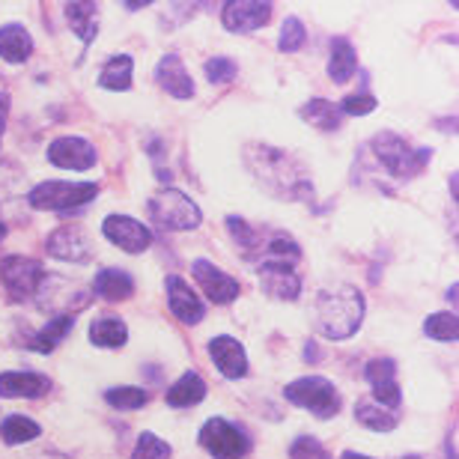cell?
Instances as JSON below:
<instances>
[{
  "instance_id": "cell-14",
  "label": "cell",
  "mask_w": 459,
  "mask_h": 459,
  "mask_svg": "<svg viewBox=\"0 0 459 459\" xmlns=\"http://www.w3.org/2000/svg\"><path fill=\"white\" fill-rule=\"evenodd\" d=\"M209 355H212L215 367L221 370L227 379H242L247 373V355H245V346L236 341V337H212L209 343Z\"/></svg>"
},
{
  "instance_id": "cell-28",
  "label": "cell",
  "mask_w": 459,
  "mask_h": 459,
  "mask_svg": "<svg viewBox=\"0 0 459 459\" xmlns=\"http://www.w3.org/2000/svg\"><path fill=\"white\" fill-rule=\"evenodd\" d=\"M72 325H75V319H72V316H57V319H51V323L45 325L39 334H36L33 349H39V352H45V355L54 352V349H57V346L69 337Z\"/></svg>"
},
{
  "instance_id": "cell-8",
  "label": "cell",
  "mask_w": 459,
  "mask_h": 459,
  "mask_svg": "<svg viewBox=\"0 0 459 459\" xmlns=\"http://www.w3.org/2000/svg\"><path fill=\"white\" fill-rule=\"evenodd\" d=\"M102 233L108 236V242L117 245L119 251H126V254H141V251H146V247L152 245L150 227L141 224V221H134V218H128V215L105 218Z\"/></svg>"
},
{
  "instance_id": "cell-9",
  "label": "cell",
  "mask_w": 459,
  "mask_h": 459,
  "mask_svg": "<svg viewBox=\"0 0 459 459\" xmlns=\"http://www.w3.org/2000/svg\"><path fill=\"white\" fill-rule=\"evenodd\" d=\"M48 161L63 170H90L96 168L99 152L84 137H57L48 146Z\"/></svg>"
},
{
  "instance_id": "cell-7",
  "label": "cell",
  "mask_w": 459,
  "mask_h": 459,
  "mask_svg": "<svg viewBox=\"0 0 459 459\" xmlns=\"http://www.w3.org/2000/svg\"><path fill=\"white\" fill-rule=\"evenodd\" d=\"M0 281H4L9 299H15V301L33 299L45 281V265L39 260H30V256L13 254L0 263Z\"/></svg>"
},
{
  "instance_id": "cell-30",
  "label": "cell",
  "mask_w": 459,
  "mask_h": 459,
  "mask_svg": "<svg viewBox=\"0 0 459 459\" xmlns=\"http://www.w3.org/2000/svg\"><path fill=\"white\" fill-rule=\"evenodd\" d=\"M105 400L111 403L114 409H126V411H132V409H143L146 406V400H150V394H146L143 388H111L105 394Z\"/></svg>"
},
{
  "instance_id": "cell-4",
  "label": "cell",
  "mask_w": 459,
  "mask_h": 459,
  "mask_svg": "<svg viewBox=\"0 0 459 459\" xmlns=\"http://www.w3.org/2000/svg\"><path fill=\"white\" fill-rule=\"evenodd\" d=\"M283 397L290 403H296L299 409L314 411L316 418H334L341 411V394L328 379L323 376H307V379H296L283 388Z\"/></svg>"
},
{
  "instance_id": "cell-3",
  "label": "cell",
  "mask_w": 459,
  "mask_h": 459,
  "mask_svg": "<svg viewBox=\"0 0 459 459\" xmlns=\"http://www.w3.org/2000/svg\"><path fill=\"white\" fill-rule=\"evenodd\" d=\"M150 218L164 230H195L204 221L200 206L188 195H182L179 188H161L159 195L150 197Z\"/></svg>"
},
{
  "instance_id": "cell-21",
  "label": "cell",
  "mask_w": 459,
  "mask_h": 459,
  "mask_svg": "<svg viewBox=\"0 0 459 459\" xmlns=\"http://www.w3.org/2000/svg\"><path fill=\"white\" fill-rule=\"evenodd\" d=\"M33 54V39L22 24L0 27V57L6 63H24Z\"/></svg>"
},
{
  "instance_id": "cell-22",
  "label": "cell",
  "mask_w": 459,
  "mask_h": 459,
  "mask_svg": "<svg viewBox=\"0 0 459 459\" xmlns=\"http://www.w3.org/2000/svg\"><path fill=\"white\" fill-rule=\"evenodd\" d=\"M69 27L78 33V39L84 45H93L99 36V6L96 4H69L66 6Z\"/></svg>"
},
{
  "instance_id": "cell-37",
  "label": "cell",
  "mask_w": 459,
  "mask_h": 459,
  "mask_svg": "<svg viewBox=\"0 0 459 459\" xmlns=\"http://www.w3.org/2000/svg\"><path fill=\"white\" fill-rule=\"evenodd\" d=\"M6 117H9V96L0 93V141H4V132H6Z\"/></svg>"
},
{
  "instance_id": "cell-32",
  "label": "cell",
  "mask_w": 459,
  "mask_h": 459,
  "mask_svg": "<svg viewBox=\"0 0 459 459\" xmlns=\"http://www.w3.org/2000/svg\"><path fill=\"white\" fill-rule=\"evenodd\" d=\"M281 45L278 48L281 51H287V54H296L301 45L307 42V30H305V24L299 22V18H287L283 22V27H281V39H278Z\"/></svg>"
},
{
  "instance_id": "cell-18",
  "label": "cell",
  "mask_w": 459,
  "mask_h": 459,
  "mask_svg": "<svg viewBox=\"0 0 459 459\" xmlns=\"http://www.w3.org/2000/svg\"><path fill=\"white\" fill-rule=\"evenodd\" d=\"M358 72V54L352 48V42L343 39V36H334L332 39V57H328V75H332L334 84H346L352 81Z\"/></svg>"
},
{
  "instance_id": "cell-40",
  "label": "cell",
  "mask_w": 459,
  "mask_h": 459,
  "mask_svg": "<svg viewBox=\"0 0 459 459\" xmlns=\"http://www.w3.org/2000/svg\"><path fill=\"white\" fill-rule=\"evenodd\" d=\"M42 459H51V456H42ZM57 459H66V456H57Z\"/></svg>"
},
{
  "instance_id": "cell-17",
  "label": "cell",
  "mask_w": 459,
  "mask_h": 459,
  "mask_svg": "<svg viewBox=\"0 0 459 459\" xmlns=\"http://www.w3.org/2000/svg\"><path fill=\"white\" fill-rule=\"evenodd\" d=\"M48 254L66 263H90V242L81 230H57L48 238Z\"/></svg>"
},
{
  "instance_id": "cell-36",
  "label": "cell",
  "mask_w": 459,
  "mask_h": 459,
  "mask_svg": "<svg viewBox=\"0 0 459 459\" xmlns=\"http://www.w3.org/2000/svg\"><path fill=\"white\" fill-rule=\"evenodd\" d=\"M394 373H397V364H394L391 358H376V361L367 364V379H370V385L388 382L394 379Z\"/></svg>"
},
{
  "instance_id": "cell-26",
  "label": "cell",
  "mask_w": 459,
  "mask_h": 459,
  "mask_svg": "<svg viewBox=\"0 0 459 459\" xmlns=\"http://www.w3.org/2000/svg\"><path fill=\"white\" fill-rule=\"evenodd\" d=\"M128 341V328L123 319H99V323L90 325V343L93 346H102V349H117Z\"/></svg>"
},
{
  "instance_id": "cell-15",
  "label": "cell",
  "mask_w": 459,
  "mask_h": 459,
  "mask_svg": "<svg viewBox=\"0 0 459 459\" xmlns=\"http://www.w3.org/2000/svg\"><path fill=\"white\" fill-rule=\"evenodd\" d=\"M155 81H159L164 87V93H170L173 99L195 96V81H191L188 69L182 66V60L177 54H168V57L159 60V66H155Z\"/></svg>"
},
{
  "instance_id": "cell-25",
  "label": "cell",
  "mask_w": 459,
  "mask_h": 459,
  "mask_svg": "<svg viewBox=\"0 0 459 459\" xmlns=\"http://www.w3.org/2000/svg\"><path fill=\"white\" fill-rule=\"evenodd\" d=\"M132 69H134V60L128 54H119V57H111L105 63L102 75H99V87L105 90H132Z\"/></svg>"
},
{
  "instance_id": "cell-1",
  "label": "cell",
  "mask_w": 459,
  "mask_h": 459,
  "mask_svg": "<svg viewBox=\"0 0 459 459\" xmlns=\"http://www.w3.org/2000/svg\"><path fill=\"white\" fill-rule=\"evenodd\" d=\"M364 323V296L361 290L341 283L323 290L316 299V328L328 341H346Z\"/></svg>"
},
{
  "instance_id": "cell-11",
  "label": "cell",
  "mask_w": 459,
  "mask_h": 459,
  "mask_svg": "<svg viewBox=\"0 0 459 459\" xmlns=\"http://www.w3.org/2000/svg\"><path fill=\"white\" fill-rule=\"evenodd\" d=\"M164 287H168V307H170V314L177 316L182 325H197L200 319L206 316L204 301H200L197 292L191 290L188 283L179 278V274H170V278L164 281Z\"/></svg>"
},
{
  "instance_id": "cell-20",
  "label": "cell",
  "mask_w": 459,
  "mask_h": 459,
  "mask_svg": "<svg viewBox=\"0 0 459 459\" xmlns=\"http://www.w3.org/2000/svg\"><path fill=\"white\" fill-rule=\"evenodd\" d=\"M299 114L305 123L316 126L319 132H337L343 126V114H341V105L328 102V99H310L307 105L299 108Z\"/></svg>"
},
{
  "instance_id": "cell-29",
  "label": "cell",
  "mask_w": 459,
  "mask_h": 459,
  "mask_svg": "<svg viewBox=\"0 0 459 459\" xmlns=\"http://www.w3.org/2000/svg\"><path fill=\"white\" fill-rule=\"evenodd\" d=\"M424 334L433 337V341H442V343H454L459 337V319L451 310H445V314H433L424 323Z\"/></svg>"
},
{
  "instance_id": "cell-41",
  "label": "cell",
  "mask_w": 459,
  "mask_h": 459,
  "mask_svg": "<svg viewBox=\"0 0 459 459\" xmlns=\"http://www.w3.org/2000/svg\"><path fill=\"white\" fill-rule=\"evenodd\" d=\"M403 459H420V456H403Z\"/></svg>"
},
{
  "instance_id": "cell-35",
  "label": "cell",
  "mask_w": 459,
  "mask_h": 459,
  "mask_svg": "<svg viewBox=\"0 0 459 459\" xmlns=\"http://www.w3.org/2000/svg\"><path fill=\"white\" fill-rule=\"evenodd\" d=\"M290 459H332V456H328V451L316 442L314 436H301V438L292 442Z\"/></svg>"
},
{
  "instance_id": "cell-24",
  "label": "cell",
  "mask_w": 459,
  "mask_h": 459,
  "mask_svg": "<svg viewBox=\"0 0 459 459\" xmlns=\"http://www.w3.org/2000/svg\"><path fill=\"white\" fill-rule=\"evenodd\" d=\"M355 420L367 429H376V433H391L394 427H397V415H394L391 409L379 406V403L373 400H361L355 406Z\"/></svg>"
},
{
  "instance_id": "cell-27",
  "label": "cell",
  "mask_w": 459,
  "mask_h": 459,
  "mask_svg": "<svg viewBox=\"0 0 459 459\" xmlns=\"http://www.w3.org/2000/svg\"><path fill=\"white\" fill-rule=\"evenodd\" d=\"M42 427L36 424L33 418H24V415H9L4 420V427H0V438H4L6 445H24V442H33V438H39Z\"/></svg>"
},
{
  "instance_id": "cell-13",
  "label": "cell",
  "mask_w": 459,
  "mask_h": 459,
  "mask_svg": "<svg viewBox=\"0 0 459 459\" xmlns=\"http://www.w3.org/2000/svg\"><path fill=\"white\" fill-rule=\"evenodd\" d=\"M260 283H263L265 296H272L278 301H296L301 292L299 274L292 272V265H287V263L263 260L260 263Z\"/></svg>"
},
{
  "instance_id": "cell-5",
  "label": "cell",
  "mask_w": 459,
  "mask_h": 459,
  "mask_svg": "<svg viewBox=\"0 0 459 459\" xmlns=\"http://www.w3.org/2000/svg\"><path fill=\"white\" fill-rule=\"evenodd\" d=\"M99 195V186L93 182H42L30 191V206L45 209V212H69L90 204Z\"/></svg>"
},
{
  "instance_id": "cell-10",
  "label": "cell",
  "mask_w": 459,
  "mask_h": 459,
  "mask_svg": "<svg viewBox=\"0 0 459 459\" xmlns=\"http://www.w3.org/2000/svg\"><path fill=\"white\" fill-rule=\"evenodd\" d=\"M269 18L272 4H260V0H230L221 9V22L230 33H251L269 24Z\"/></svg>"
},
{
  "instance_id": "cell-2",
  "label": "cell",
  "mask_w": 459,
  "mask_h": 459,
  "mask_svg": "<svg viewBox=\"0 0 459 459\" xmlns=\"http://www.w3.org/2000/svg\"><path fill=\"white\" fill-rule=\"evenodd\" d=\"M373 152L376 159L385 164V170L394 173L397 179H411L427 168V161L433 159V150H415L406 143V137L382 132L373 137Z\"/></svg>"
},
{
  "instance_id": "cell-6",
  "label": "cell",
  "mask_w": 459,
  "mask_h": 459,
  "mask_svg": "<svg viewBox=\"0 0 459 459\" xmlns=\"http://www.w3.org/2000/svg\"><path fill=\"white\" fill-rule=\"evenodd\" d=\"M200 445L212 454V459H245L251 451V438L224 418L206 420L200 429Z\"/></svg>"
},
{
  "instance_id": "cell-34",
  "label": "cell",
  "mask_w": 459,
  "mask_h": 459,
  "mask_svg": "<svg viewBox=\"0 0 459 459\" xmlns=\"http://www.w3.org/2000/svg\"><path fill=\"white\" fill-rule=\"evenodd\" d=\"M376 108H379L376 96H370V93H355V96H346L343 102H341V114L343 117H367V114H373Z\"/></svg>"
},
{
  "instance_id": "cell-16",
  "label": "cell",
  "mask_w": 459,
  "mask_h": 459,
  "mask_svg": "<svg viewBox=\"0 0 459 459\" xmlns=\"http://www.w3.org/2000/svg\"><path fill=\"white\" fill-rule=\"evenodd\" d=\"M51 382L39 373L9 370L0 373V397H45Z\"/></svg>"
},
{
  "instance_id": "cell-39",
  "label": "cell",
  "mask_w": 459,
  "mask_h": 459,
  "mask_svg": "<svg viewBox=\"0 0 459 459\" xmlns=\"http://www.w3.org/2000/svg\"><path fill=\"white\" fill-rule=\"evenodd\" d=\"M6 236V224H0V238H4Z\"/></svg>"
},
{
  "instance_id": "cell-31",
  "label": "cell",
  "mask_w": 459,
  "mask_h": 459,
  "mask_svg": "<svg viewBox=\"0 0 459 459\" xmlns=\"http://www.w3.org/2000/svg\"><path fill=\"white\" fill-rule=\"evenodd\" d=\"M132 459H170V445L161 442L155 433H141Z\"/></svg>"
},
{
  "instance_id": "cell-33",
  "label": "cell",
  "mask_w": 459,
  "mask_h": 459,
  "mask_svg": "<svg viewBox=\"0 0 459 459\" xmlns=\"http://www.w3.org/2000/svg\"><path fill=\"white\" fill-rule=\"evenodd\" d=\"M238 75V66L230 57H212L206 63V78H209V84H233Z\"/></svg>"
},
{
  "instance_id": "cell-12",
  "label": "cell",
  "mask_w": 459,
  "mask_h": 459,
  "mask_svg": "<svg viewBox=\"0 0 459 459\" xmlns=\"http://www.w3.org/2000/svg\"><path fill=\"white\" fill-rule=\"evenodd\" d=\"M191 274H195V281L200 283V290L206 292L209 301H215V305H230V301H236L238 283H236V278H230L227 272L218 269V265H212L209 260H195Z\"/></svg>"
},
{
  "instance_id": "cell-19",
  "label": "cell",
  "mask_w": 459,
  "mask_h": 459,
  "mask_svg": "<svg viewBox=\"0 0 459 459\" xmlns=\"http://www.w3.org/2000/svg\"><path fill=\"white\" fill-rule=\"evenodd\" d=\"M93 292L105 301H126V299H132L134 281H132V274H126L119 269H102L93 281Z\"/></svg>"
},
{
  "instance_id": "cell-23",
  "label": "cell",
  "mask_w": 459,
  "mask_h": 459,
  "mask_svg": "<svg viewBox=\"0 0 459 459\" xmlns=\"http://www.w3.org/2000/svg\"><path fill=\"white\" fill-rule=\"evenodd\" d=\"M206 397V382L197 373H186L182 379L168 391V406L173 409H191Z\"/></svg>"
},
{
  "instance_id": "cell-38",
  "label": "cell",
  "mask_w": 459,
  "mask_h": 459,
  "mask_svg": "<svg viewBox=\"0 0 459 459\" xmlns=\"http://www.w3.org/2000/svg\"><path fill=\"white\" fill-rule=\"evenodd\" d=\"M341 459H370V456H361V454H352V451H349V454H343Z\"/></svg>"
}]
</instances>
